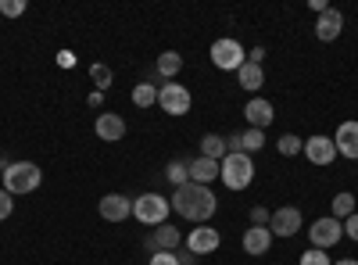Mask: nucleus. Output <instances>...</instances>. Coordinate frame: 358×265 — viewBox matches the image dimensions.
Instances as JSON below:
<instances>
[{
	"instance_id": "nucleus-9",
	"label": "nucleus",
	"mask_w": 358,
	"mask_h": 265,
	"mask_svg": "<svg viewBox=\"0 0 358 265\" xmlns=\"http://www.w3.org/2000/svg\"><path fill=\"white\" fill-rule=\"evenodd\" d=\"M219 244H222V237H219V229H212V226H197V229H190V237H187V251H194L197 258L201 255H212V251H219Z\"/></svg>"
},
{
	"instance_id": "nucleus-10",
	"label": "nucleus",
	"mask_w": 358,
	"mask_h": 265,
	"mask_svg": "<svg viewBox=\"0 0 358 265\" xmlns=\"http://www.w3.org/2000/svg\"><path fill=\"white\" fill-rule=\"evenodd\" d=\"M268 229H273V237H294L297 229H301V212L297 208H276L273 215H268Z\"/></svg>"
},
{
	"instance_id": "nucleus-17",
	"label": "nucleus",
	"mask_w": 358,
	"mask_h": 265,
	"mask_svg": "<svg viewBox=\"0 0 358 265\" xmlns=\"http://www.w3.org/2000/svg\"><path fill=\"white\" fill-rule=\"evenodd\" d=\"M151 251H179V229L176 226H169V222H162L155 233H151Z\"/></svg>"
},
{
	"instance_id": "nucleus-28",
	"label": "nucleus",
	"mask_w": 358,
	"mask_h": 265,
	"mask_svg": "<svg viewBox=\"0 0 358 265\" xmlns=\"http://www.w3.org/2000/svg\"><path fill=\"white\" fill-rule=\"evenodd\" d=\"M301 265H334V258L326 255V251H319V248H308L301 255Z\"/></svg>"
},
{
	"instance_id": "nucleus-18",
	"label": "nucleus",
	"mask_w": 358,
	"mask_h": 265,
	"mask_svg": "<svg viewBox=\"0 0 358 265\" xmlns=\"http://www.w3.org/2000/svg\"><path fill=\"white\" fill-rule=\"evenodd\" d=\"M212 180H219V162H212V158H197V162H190V183L212 187Z\"/></svg>"
},
{
	"instance_id": "nucleus-24",
	"label": "nucleus",
	"mask_w": 358,
	"mask_h": 265,
	"mask_svg": "<svg viewBox=\"0 0 358 265\" xmlns=\"http://www.w3.org/2000/svg\"><path fill=\"white\" fill-rule=\"evenodd\" d=\"M133 104H136V108H151V104H158V86H151V83H136V86H133Z\"/></svg>"
},
{
	"instance_id": "nucleus-1",
	"label": "nucleus",
	"mask_w": 358,
	"mask_h": 265,
	"mask_svg": "<svg viewBox=\"0 0 358 265\" xmlns=\"http://www.w3.org/2000/svg\"><path fill=\"white\" fill-rule=\"evenodd\" d=\"M172 208L183 215L187 222H197V226H204L208 219L215 215V208H219V197L212 194V187H201V183H187V187H179L176 194H172Z\"/></svg>"
},
{
	"instance_id": "nucleus-30",
	"label": "nucleus",
	"mask_w": 358,
	"mask_h": 265,
	"mask_svg": "<svg viewBox=\"0 0 358 265\" xmlns=\"http://www.w3.org/2000/svg\"><path fill=\"white\" fill-rule=\"evenodd\" d=\"M11 212H15V201H11V194H8L4 187H0V222H4Z\"/></svg>"
},
{
	"instance_id": "nucleus-20",
	"label": "nucleus",
	"mask_w": 358,
	"mask_h": 265,
	"mask_svg": "<svg viewBox=\"0 0 358 265\" xmlns=\"http://www.w3.org/2000/svg\"><path fill=\"white\" fill-rule=\"evenodd\" d=\"M179 69H183V57H179V50H162V54H158L155 72H158L165 83H172V79L179 76Z\"/></svg>"
},
{
	"instance_id": "nucleus-25",
	"label": "nucleus",
	"mask_w": 358,
	"mask_h": 265,
	"mask_svg": "<svg viewBox=\"0 0 358 265\" xmlns=\"http://www.w3.org/2000/svg\"><path fill=\"white\" fill-rule=\"evenodd\" d=\"M276 151L287 155V158H294V155H301V151H305V140L297 136V133H283V136L276 140Z\"/></svg>"
},
{
	"instance_id": "nucleus-12",
	"label": "nucleus",
	"mask_w": 358,
	"mask_h": 265,
	"mask_svg": "<svg viewBox=\"0 0 358 265\" xmlns=\"http://www.w3.org/2000/svg\"><path fill=\"white\" fill-rule=\"evenodd\" d=\"M305 155H308V162H312V165H330V162L337 158L334 136H322V133L308 136V140H305Z\"/></svg>"
},
{
	"instance_id": "nucleus-7",
	"label": "nucleus",
	"mask_w": 358,
	"mask_h": 265,
	"mask_svg": "<svg viewBox=\"0 0 358 265\" xmlns=\"http://www.w3.org/2000/svg\"><path fill=\"white\" fill-rule=\"evenodd\" d=\"M308 237H312V248L330 251L334 244H341V241H344V222H341V219H334V215H322V219H315V222H312Z\"/></svg>"
},
{
	"instance_id": "nucleus-40",
	"label": "nucleus",
	"mask_w": 358,
	"mask_h": 265,
	"mask_svg": "<svg viewBox=\"0 0 358 265\" xmlns=\"http://www.w3.org/2000/svg\"><path fill=\"white\" fill-rule=\"evenodd\" d=\"M0 187H4V169H0Z\"/></svg>"
},
{
	"instance_id": "nucleus-33",
	"label": "nucleus",
	"mask_w": 358,
	"mask_h": 265,
	"mask_svg": "<svg viewBox=\"0 0 358 265\" xmlns=\"http://www.w3.org/2000/svg\"><path fill=\"white\" fill-rule=\"evenodd\" d=\"M268 222V212L262 208V204H255V208H251V226H265Z\"/></svg>"
},
{
	"instance_id": "nucleus-22",
	"label": "nucleus",
	"mask_w": 358,
	"mask_h": 265,
	"mask_svg": "<svg viewBox=\"0 0 358 265\" xmlns=\"http://www.w3.org/2000/svg\"><path fill=\"white\" fill-rule=\"evenodd\" d=\"M165 176H169V183L179 190V187H187L190 183V162H169V169H165Z\"/></svg>"
},
{
	"instance_id": "nucleus-11",
	"label": "nucleus",
	"mask_w": 358,
	"mask_h": 265,
	"mask_svg": "<svg viewBox=\"0 0 358 265\" xmlns=\"http://www.w3.org/2000/svg\"><path fill=\"white\" fill-rule=\"evenodd\" d=\"M244 119L251 122V129H268V126H273V119H276V108L273 104H268L265 97H251L248 104H244Z\"/></svg>"
},
{
	"instance_id": "nucleus-27",
	"label": "nucleus",
	"mask_w": 358,
	"mask_h": 265,
	"mask_svg": "<svg viewBox=\"0 0 358 265\" xmlns=\"http://www.w3.org/2000/svg\"><path fill=\"white\" fill-rule=\"evenodd\" d=\"M90 79H94V86L104 94L108 86H111V69H108V65H101V62H97V65H90Z\"/></svg>"
},
{
	"instance_id": "nucleus-29",
	"label": "nucleus",
	"mask_w": 358,
	"mask_h": 265,
	"mask_svg": "<svg viewBox=\"0 0 358 265\" xmlns=\"http://www.w3.org/2000/svg\"><path fill=\"white\" fill-rule=\"evenodd\" d=\"M0 15H4V18L25 15V0H0Z\"/></svg>"
},
{
	"instance_id": "nucleus-32",
	"label": "nucleus",
	"mask_w": 358,
	"mask_h": 265,
	"mask_svg": "<svg viewBox=\"0 0 358 265\" xmlns=\"http://www.w3.org/2000/svg\"><path fill=\"white\" fill-rule=\"evenodd\" d=\"M344 237H351V241H355V244H358V212H355V215H348V219H344Z\"/></svg>"
},
{
	"instance_id": "nucleus-31",
	"label": "nucleus",
	"mask_w": 358,
	"mask_h": 265,
	"mask_svg": "<svg viewBox=\"0 0 358 265\" xmlns=\"http://www.w3.org/2000/svg\"><path fill=\"white\" fill-rule=\"evenodd\" d=\"M151 265H179V262H176V251H155Z\"/></svg>"
},
{
	"instance_id": "nucleus-34",
	"label": "nucleus",
	"mask_w": 358,
	"mask_h": 265,
	"mask_svg": "<svg viewBox=\"0 0 358 265\" xmlns=\"http://www.w3.org/2000/svg\"><path fill=\"white\" fill-rule=\"evenodd\" d=\"M176 262H179V265H197V255L183 248V251H176Z\"/></svg>"
},
{
	"instance_id": "nucleus-8",
	"label": "nucleus",
	"mask_w": 358,
	"mask_h": 265,
	"mask_svg": "<svg viewBox=\"0 0 358 265\" xmlns=\"http://www.w3.org/2000/svg\"><path fill=\"white\" fill-rule=\"evenodd\" d=\"M97 212H101L104 222H126L133 215V201L122 197V194H104L101 204H97Z\"/></svg>"
},
{
	"instance_id": "nucleus-5",
	"label": "nucleus",
	"mask_w": 358,
	"mask_h": 265,
	"mask_svg": "<svg viewBox=\"0 0 358 265\" xmlns=\"http://www.w3.org/2000/svg\"><path fill=\"white\" fill-rule=\"evenodd\" d=\"M212 62H215V69H222V72H236V69L248 62V50L236 43L233 36H222V40L212 43Z\"/></svg>"
},
{
	"instance_id": "nucleus-4",
	"label": "nucleus",
	"mask_w": 358,
	"mask_h": 265,
	"mask_svg": "<svg viewBox=\"0 0 358 265\" xmlns=\"http://www.w3.org/2000/svg\"><path fill=\"white\" fill-rule=\"evenodd\" d=\"M172 212V201H165L162 194H140L133 201V215L143 222V226H162Z\"/></svg>"
},
{
	"instance_id": "nucleus-37",
	"label": "nucleus",
	"mask_w": 358,
	"mask_h": 265,
	"mask_svg": "<svg viewBox=\"0 0 358 265\" xmlns=\"http://www.w3.org/2000/svg\"><path fill=\"white\" fill-rule=\"evenodd\" d=\"M86 101H90V108H101V104H104V94H101V90H94Z\"/></svg>"
},
{
	"instance_id": "nucleus-15",
	"label": "nucleus",
	"mask_w": 358,
	"mask_h": 265,
	"mask_svg": "<svg viewBox=\"0 0 358 265\" xmlns=\"http://www.w3.org/2000/svg\"><path fill=\"white\" fill-rule=\"evenodd\" d=\"M341 29H344V15L341 11H322L319 18H315V36L322 40V43H334L337 36H341Z\"/></svg>"
},
{
	"instance_id": "nucleus-39",
	"label": "nucleus",
	"mask_w": 358,
	"mask_h": 265,
	"mask_svg": "<svg viewBox=\"0 0 358 265\" xmlns=\"http://www.w3.org/2000/svg\"><path fill=\"white\" fill-rule=\"evenodd\" d=\"M334 265H358V262H355V258H337Z\"/></svg>"
},
{
	"instance_id": "nucleus-21",
	"label": "nucleus",
	"mask_w": 358,
	"mask_h": 265,
	"mask_svg": "<svg viewBox=\"0 0 358 265\" xmlns=\"http://www.w3.org/2000/svg\"><path fill=\"white\" fill-rule=\"evenodd\" d=\"M226 155H229V147H226V136H219V133H204V140H201V158L222 162Z\"/></svg>"
},
{
	"instance_id": "nucleus-35",
	"label": "nucleus",
	"mask_w": 358,
	"mask_h": 265,
	"mask_svg": "<svg viewBox=\"0 0 358 265\" xmlns=\"http://www.w3.org/2000/svg\"><path fill=\"white\" fill-rule=\"evenodd\" d=\"M57 65H62V69H72V65H76V54H72V50H62V54H57Z\"/></svg>"
},
{
	"instance_id": "nucleus-14",
	"label": "nucleus",
	"mask_w": 358,
	"mask_h": 265,
	"mask_svg": "<svg viewBox=\"0 0 358 265\" xmlns=\"http://www.w3.org/2000/svg\"><path fill=\"white\" fill-rule=\"evenodd\" d=\"M241 244H244L248 255L262 258V255H268V248H273V229H268V226H251V229H244Z\"/></svg>"
},
{
	"instance_id": "nucleus-38",
	"label": "nucleus",
	"mask_w": 358,
	"mask_h": 265,
	"mask_svg": "<svg viewBox=\"0 0 358 265\" xmlns=\"http://www.w3.org/2000/svg\"><path fill=\"white\" fill-rule=\"evenodd\" d=\"M312 11L322 15V11H330V4H326V0H312Z\"/></svg>"
},
{
	"instance_id": "nucleus-19",
	"label": "nucleus",
	"mask_w": 358,
	"mask_h": 265,
	"mask_svg": "<svg viewBox=\"0 0 358 265\" xmlns=\"http://www.w3.org/2000/svg\"><path fill=\"white\" fill-rule=\"evenodd\" d=\"M236 79H241V86L244 90H262L265 86V65H255V62H244L241 69H236Z\"/></svg>"
},
{
	"instance_id": "nucleus-2",
	"label": "nucleus",
	"mask_w": 358,
	"mask_h": 265,
	"mask_svg": "<svg viewBox=\"0 0 358 265\" xmlns=\"http://www.w3.org/2000/svg\"><path fill=\"white\" fill-rule=\"evenodd\" d=\"M219 180H222L229 190H248L251 180H255V158L244 155V151H229V155L219 162Z\"/></svg>"
},
{
	"instance_id": "nucleus-26",
	"label": "nucleus",
	"mask_w": 358,
	"mask_h": 265,
	"mask_svg": "<svg viewBox=\"0 0 358 265\" xmlns=\"http://www.w3.org/2000/svg\"><path fill=\"white\" fill-rule=\"evenodd\" d=\"M355 194L351 190H341L337 197H334V219H348V215H355Z\"/></svg>"
},
{
	"instance_id": "nucleus-3",
	"label": "nucleus",
	"mask_w": 358,
	"mask_h": 265,
	"mask_svg": "<svg viewBox=\"0 0 358 265\" xmlns=\"http://www.w3.org/2000/svg\"><path fill=\"white\" fill-rule=\"evenodd\" d=\"M40 183H43L40 165H33V162H8V165H4V190H8L11 197L33 194Z\"/></svg>"
},
{
	"instance_id": "nucleus-6",
	"label": "nucleus",
	"mask_w": 358,
	"mask_h": 265,
	"mask_svg": "<svg viewBox=\"0 0 358 265\" xmlns=\"http://www.w3.org/2000/svg\"><path fill=\"white\" fill-rule=\"evenodd\" d=\"M190 104H194L190 90H187V86H179L176 79L158 86V108H162L165 115H187V111H190Z\"/></svg>"
},
{
	"instance_id": "nucleus-23",
	"label": "nucleus",
	"mask_w": 358,
	"mask_h": 265,
	"mask_svg": "<svg viewBox=\"0 0 358 265\" xmlns=\"http://www.w3.org/2000/svg\"><path fill=\"white\" fill-rule=\"evenodd\" d=\"M241 136V143H236V151H244V155H255L265 147V133L262 129H248V133H236Z\"/></svg>"
},
{
	"instance_id": "nucleus-36",
	"label": "nucleus",
	"mask_w": 358,
	"mask_h": 265,
	"mask_svg": "<svg viewBox=\"0 0 358 265\" xmlns=\"http://www.w3.org/2000/svg\"><path fill=\"white\" fill-rule=\"evenodd\" d=\"M248 62H255V65H262V62H265V50H262V47H255V50L248 54Z\"/></svg>"
},
{
	"instance_id": "nucleus-13",
	"label": "nucleus",
	"mask_w": 358,
	"mask_h": 265,
	"mask_svg": "<svg viewBox=\"0 0 358 265\" xmlns=\"http://www.w3.org/2000/svg\"><path fill=\"white\" fill-rule=\"evenodd\" d=\"M94 133H97L104 143H115V140L126 136V119H122V115H115V111H104V115H97Z\"/></svg>"
},
{
	"instance_id": "nucleus-16",
	"label": "nucleus",
	"mask_w": 358,
	"mask_h": 265,
	"mask_svg": "<svg viewBox=\"0 0 358 265\" xmlns=\"http://www.w3.org/2000/svg\"><path fill=\"white\" fill-rule=\"evenodd\" d=\"M334 147H337V155L358 162V122H344L334 136Z\"/></svg>"
}]
</instances>
